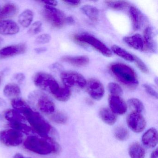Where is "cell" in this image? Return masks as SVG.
I'll return each instance as SVG.
<instances>
[{"instance_id": "1", "label": "cell", "mask_w": 158, "mask_h": 158, "mask_svg": "<svg viewBox=\"0 0 158 158\" xmlns=\"http://www.w3.org/2000/svg\"><path fill=\"white\" fill-rule=\"evenodd\" d=\"M43 137L29 136L25 141L24 146L27 149L40 155H48L59 151V146L53 139L49 137Z\"/></svg>"}, {"instance_id": "2", "label": "cell", "mask_w": 158, "mask_h": 158, "mask_svg": "<svg viewBox=\"0 0 158 158\" xmlns=\"http://www.w3.org/2000/svg\"><path fill=\"white\" fill-rule=\"evenodd\" d=\"M110 70L116 80L127 88L135 89L139 84L136 74L131 67L121 63L112 64Z\"/></svg>"}, {"instance_id": "3", "label": "cell", "mask_w": 158, "mask_h": 158, "mask_svg": "<svg viewBox=\"0 0 158 158\" xmlns=\"http://www.w3.org/2000/svg\"><path fill=\"white\" fill-rule=\"evenodd\" d=\"M21 113L23 114L32 128L39 135L42 137H49L52 127L39 113L33 110L29 105Z\"/></svg>"}, {"instance_id": "4", "label": "cell", "mask_w": 158, "mask_h": 158, "mask_svg": "<svg viewBox=\"0 0 158 158\" xmlns=\"http://www.w3.org/2000/svg\"><path fill=\"white\" fill-rule=\"evenodd\" d=\"M28 101L32 106L43 113L52 114L55 112V104L48 95L40 90H35L28 96Z\"/></svg>"}, {"instance_id": "5", "label": "cell", "mask_w": 158, "mask_h": 158, "mask_svg": "<svg viewBox=\"0 0 158 158\" xmlns=\"http://www.w3.org/2000/svg\"><path fill=\"white\" fill-rule=\"evenodd\" d=\"M75 41L90 45L100 53L107 57L112 56V52L104 43L92 35L87 33H81L74 35L73 37Z\"/></svg>"}, {"instance_id": "6", "label": "cell", "mask_w": 158, "mask_h": 158, "mask_svg": "<svg viewBox=\"0 0 158 158\" xmlns=\"http://www.w3.org/2000/svg\"><path fill=\"white\" fill-rule=\"evenodd\" d=\"M33 81L36 86L54 95L60 89L56 79L51 75L40 72L35 74L33 77Z\"/></svg>"}, {"instance_id": "7", "label": "cell", "mask_w": 158, "mask_h": 158, "mask_svg": "<svg viewBox=\"0 0 158 158\" xmlns=\"http://www.w3.org/2000/svg\"><path fill=\"white\" fill-rule=\"evenodd\" d=\"M42 15L46 21L56 28H62L66 24L67 17L64 13L53 7L45 5Z\"/></svg>"}, {"instance_id": "8", "label": "cell", "mask_w": 158, "mask_h": 158, "mask_svg": "<svg viewBox=\"0 0 158 158\" xmlns=\"http://www.w3.org/2000/svg\"><path fill=\"white\" fill-rule=\"evenodd\" d=\"M61 78L64 87L70 89L73 87L83 89L86 85L87 81L85 77L79 73L74 71L63 72Z\"/></svg>"}, {"instance_id": "9", "label": "cell", "mask_w": 158, "mask_h": 158, "mask_svg": "<svg viewBox=\"0 0 158 158\" xmlns=\"http://www.w3.org/2000/svg\"><path fill=\"white\" fill-rule=\"evenodd\" d=\"M22 133L14 129L0 131V143L8 147H16L23 142Z\"/></svg>"}, {"instance_id": "10", "label": "cell", "mask_w": 158, "mask_h": 158, "mask_svg": "<svg viewBox=\"0 0 158 158\" xmlns=\"http://www.w3.org/2000/svg\"><path fill=\"white\" fill-rule=\"evenodd\" d=\"M127 123L130 129L135 133L142 132L146 127V122L141 113L132 112L127 118Z\"/></svg>"}, {"instance_id": "11", "label": "cell", "mask_w": 158, "mask_h": 158, "mask_svg": "<svg viewBox=\"0 0 158 158\" xmlns=\"http://www.w3.org/2000/svg\"><path fill=\"white\" fill-rule=\"evenodd\" d=\"M87 92L91 98L96 100L101 99L105 93L102 83L97 79L91 78L87 81L85 86Z\"/></svg>"}, {"instance_id": "12", "label": "cell", "mask_w": 158, "mask_h": 158, "mask_svg": "<svg viewBox=\"0 0 158 158\" xmlns=\"http://www.w3.org/2000/svg\"><path fill=\"white\" fill-rule=\"evenodd\" d=\"M109 103L110 110L116 115L124 114L127 111V104L120 96L110 95Z\"/></svg>"}, {"instance_id": "13", "label": "cell", "mask_w": 158, "mask_h": 158, "mask_svg": "<svg viewBox=\"0 0 158 158\" xmlns=\"http://www.w3.org/2000/svg\"><path fill=\"white\" fill-rule=\"evenodd\" d=\"M129 13L134 31L141 29L146 22V18L142 12L136 7L131 6Z\"/></svg>"}, {"instance_id": "14", "label": "cell", "mask_w": 158, "mask_h": 158, "mask_svg": "<svg viewBox=\"0 0 158 158\" xmlns=\"http://www.w3.org/2000/svg\"><path fill=\"white\" fill-rule=\"evenodd\" d=\"M155 31L151 27H148L144 30L143 40L145 44V49L150 52H157V43L155 40Z\"/></svg>"}, {"instance_id": "15", "label": "cell", "mask_w": 158, "mask_h": 158, "mask_svg": "<svg viewBox=\"0 0 158 158\" xmlns=\"http://www.w3.org/2000/svg\"><path fill=\"white\" fill-rule=\"evenodd\" d=\"M26 49V46L24 44L8 46L0 49V59H7L23 54L25 52Z\"/></svg>"}, {"instance_id": "16", "label": "cell", "mask_w": 158, "mask_h": 158, "mask_svg": "<svg viewBox=\"0 0 158 158\" xmlns=\"http://www.w3.org/2000/svg\"><path fill=\"white\" fill-rule=\"evenodd\" d=\"M123 40L126 44L134 49L141 52L146 50L143 37L139 34L124 37Z\"/></svg>"}, {"instance_id": "17", "label": "cell", "mask_w": 158, "mask_h": 158, "mask_svg": "<svg viewBox=\"0 0 158 158\" xmlns=\"http://www.w3.org/2000/svg\"><path fill=\"white\" fill-rule=\"evenodd\" d=\"M142 142L148 148H153L158 144V135L155 128H150L147 130L142 136Z\"/></svg>"}, {"instance_id": "18", "label": "cell", "mask_w": 158, "mask_h": 158, "mask_svg": "<svg viewBox=\"0 0 158 158\" xmlns=\"http://www.w3.org/2000/svg\"><path fill=\"white\" fill-rule=\"evenodd\" d=\"M19 31V26L14 21L7 20L0 22V35H15Z\"/></svg>"}, {"instance_id": "19", "label": "cell", "mask_w": 158, "mask_h": 158, "mask_svg": "<svg viewBox=\"0 0 158 158\" xmlns=\"http://www.w3.org/2000/svg\"><path fill=\"white\" fill-rule=\"evenodd\" d=\"M62 61L67 63L76 67H83L87 65L89 63V58L86 56H65L61 59Z\"/></svg>"}, {"instance_id": "20", "label": "cell", "mask_w": 158, "mask_h": 158, "mask_svg": "<svg viewBox=\"0 0 158 158\" xmlns=\"http://www.w3.org/2000/svg\"><path fill=\"white\" fill-rule=\"evenodd\" d=\"M99 115L101 120L109 125H113L117 121V115L108 108H103L101 109Z\"/></svg>"}, {"instance_id": "21", "label": "cell", "mask_w": 158, "mask_h": 158, "mask_svg": "<svg viewBox=\"0 0 158 158\" xmlns=\"http://www.w3.org/2000/svg\"><path fill=\"white\" fill-rule=\"evenodd\" d=\"M18 8L14 3H7L0 8V21L10 18L18 12Z\"/></svg>"}, {"instance_id": "22", "label": "cell", "mask_w": 158, "mask_h": 158, "mask_svg": "<svg viewBox=\"0 0 158 158\" xmlns=\"http://www.w3.org/2000/svg\"><path fill=\"white\" fill-rule=\"evenodd\" d=\"M128 153L131 158H145L146 151L141 144L134 142L129 147Z\"/></svg>"}, {"instance_id": "23", "label": "cell", "mask_w": 158, "mask_h": 158, "mask_svg": "<svg viewBox=\"0 0 158 158\" xmlns=\"http://www.w3.org/2000/svg\"><path fill=\"white\" fill-rule=\"evenodd\" d=\"M4 95L10 98H19L21 94L20 87L15 84H9L6 85L3 89Z\"/></svg>"}, {"instance_id": "24", "label": "cell", "mask_w": 158, "mask_h": 158, "mask_svg": "<svg viewBox=\"0 0 158 158\" xmlns=\"http://www.w3.org/2000/svg\"><path fill=\"white\" fill-rule=\"evenodd\" d=\"M82 12L91 21L97 22L99 18V10L96 7L90 5H85L81 8Z\"/></svg>"}, {"instance_id": "25", "label": "cell", "mask_w": 158, "mask_h": 158, "mask_svg": "<svg viewBox=\"0 0 158 158\" xmlns=\"http://www.w3.org/2000/svg\"><path fill=\"white\" fill-rule=\"evenodd\" d=\"M34 18L33 11L30 10L24 11L19 16L18 22L22 26L27 27L30 25Z\"/></svg>"}, {"instance_id": "26", "label": "cell", "mask_w": 158, "mask_h": 158, "mask_svg": "<svg viewBox=\"0 0 158 158\" xmlns=\"http://www.w3.org/2000/svg\"><path fill=\"white\" fill-rule=\"evenodd\" d=\"M111 50L114 54L123 58L124 60L129 62H134V56L127 51L123 48L117 46L113 45L111 47Z\"/></svg>"}, {"instance_id": "27", "label": "cell", "mask_w": 158, "mask_h": 158, "mask_svg": "<svg viewBox=\"0 0 158 158\" xmlns=\"http://www.w3.org/2000/svg\"><path fill=\"white\" fill-rule=\"evenodd\" d=\"M72 95L71 89L68 88L60 87L58 89L57 92L53 95V97L59 101H67L71 98Z\"/></svg>"}, {"instance_id": "28", "label": "cell", "mask_w": 158, "mask_h": 158, "mask_svg": "<svg viewBox=\"0 0 158 158\" xmlns=\"http://www.w3.org/2000/svg\"><path fill=\"white\" fill-rule=\"evenodd\" d=\"M5 118L10 123L14 122H24L25 118L15 110H8L5 113Z\"/></svg>"}, {"instance_id": "29", "label": "cell", "mask_w": 158, "mask_h": 158, "mask_svg": "<svg viewBox=\"0 0 158 158\" xmlns=\"http://www.w3.org/2000/svg\"><path fill=\"white\" fill-rule=\"evenodd\" d=\"M105 3L111 9L115 10H121L129 6V3L125 1H106Z\"/></svg>"}, {"instance_id": "30", "label": "cell", "mask_w": 158, "mask_h": 158, "mask_svg": "<svg viewBox=\"0 0 158 158\" xmlns=\"http://www.w3.org/2000/svg\"><path fill=\"white\" fill-rule=\"evenodd\" d=\"M129 107L133 110V112L141 113L144 110V106L141 101L135 98H132L128 100Z\"/></svg>"}, {"instance_id": "31", "label": "cell", "mask_w": 158, "mask_h": 158, "mask_svg": "<svg viewBox=\"0 0 158 158\" xmlns=\"http://www.w3.org/2000/svg\"><path fill=\"white\" fill-rule=\"evenodd\" d=\"M115 138L120 141H124L129 138V133L127 128L123 127H118L114 131Z\"/></svg>"}, {"instance_id": "32", "label": "cell", "mask_w": 158, "mask_h": 158, "mask_svg": "<svg viewBox=\"0 0 158 158\" xmlns=\"http://www.w3.org/2000/svg\"><path fill=\"white\" fill-rule=\"evenodd\" d=\"M51 120L54 123L60 124L66 123L68 120L67 115L61 112H54L50 116Z\"/></svg>"}, {"instance_id": "33", "label": "cell", "mask_w": 158, "mask_h": 158, "mask_svg": "<svg viewBox=\"0 0 158 158\" xmlns=\"http://www.w3.org/2000/svg\"><path fill=\"white\" fill-rule=\"evenodd\" d=\"M10 126L13 129H15L20 132L24 133H30L32 131V128L25 124L23 123V122H14L10 123Z\"/></svg>"}, {"instance_id": "34", "label": "cell", "mask_w": 158, "mask_h": 158, "mask_svg": "<svg viewBox=\"0 0 158 158\" xmlns=\"http://www.w3.org/2000/svg\"><path fill=\"white\" fill-rule=\"evenodd\" d=\"M108 89L111 95L113 96H122L123 94V90L121 87L116 83H109L108 85Z\"/></svg>"}, {"instance_id": "35", "label": "cell", "mask_w": 158, "mask_h": 158, "mask_svg": "<svg viewBox=\"0 0 158 158\" xmlns=\"http://www.w3.org/2000/svg\"><path fill=\"white\" fill-rule=\"evenodd\" d=\"M134 61L135 62L138 68L142 73H148L149 72V70L146 64L142 61V60H140L137 56H135V55H134Z\"/></svg>"}, {"instance_id": "36", "label": "cell", "mask_w": 158, "mask_h": 158, "mask_svg": "<svg viewBox=\"0 0 158 158\" xmlns=\"http://www.w3.org/2000/svg\"><path fill=\"white\" fill-rule=\"evenodd\" d=\"M42 23L40 21H37L34 23L30 27L28 33L30 35H35L38 34L41 31Z\"/></svg>"}, {"instance_id": "37", "label": "cell", "mask_w": 158, "mask_h": 158, "mask_svg": "<svg viewBox=\"0 0 158 158\" xmlns=\"http://www.w3.org/2000/svg\"><path fill=\"white\" fill-rule=\"evenodd\" d=\"M51 39V37L48 34H42L37 37L35 40V43L38 44H46L49 42Z\"/></svg>"}, {"instance_id": "38", "label": "cell", "mask_w": 158, "mask_h": 158, "mask_svg": "<svg viewBox=\"0 0 158 158\" xmlns=\"http://www.w3.org/2000/svg\"><path fill=\"white\" fill-rule=\"evenodd\" d=\"M143 87L145 89L146 92L150 95L153 98H155L156 99H158V93L157 91L149 85L148 84H144L143 85Z\"/></svg>"}, {"instance_id": "39", "label": "cell", "mask_w": 158, "mask_h": 158, "mask_svg": "<svg viewBox=\"0 0 158 158\" xmlns=\"http://www.w3.org/2000/svg\"><path fill=\"white\" fill-rule=\"evenodd\" d=\"M14 78L18 84H21L24 81L25 79V76L22 73H19L15 75Z\"/></svg>"}, {"instance_id": "40", "label": "cell", "mask_w": 158, "mask_h": 158, "mask_svg": "<svg viewBox=\"0 0 158 158\" xmlns=\"http://www.w3.org/2000/svg\"><path fill=\"white\" fill-rule=\"evenodd\" d=\"M64 2L66 3L67 5H70L72 7H77L81 3V1H65Z\"/></svg>"}, {"instance_id": "41", "label": "cell", "mask_w": 158, "mask_h": 158, "mask_svg": "<svg viewBox=\"0 0 158 158\" xmlns=\"http://www.w3.org/2000/svg\"><path fill=\"white\" fill-rule=\"evenodd\" d=\"M62 66L59 64L55 63L51 66V70L53 71H60L61 70Z\"/></svg>"}, {"instance_id": "42", "label": "cell", "mask_w": 158, "mask_h": 158, "mask_svg": "<svg viewBox=\"0 0 158 158\" xmlns=\"http://www.w3.org/2000/svg\"><path fill=\"white\" fill-rule=\"evenodd\" d=\"M41 2H44V3L47 4V5L52 6V7L57 6L58 4V2L56 1H42Z\"/></svg>"}, {"instance_id": "43", "label": "cell", "mask_w": 158, "mask_h": 158, "mask_svg": "<svg viewBox=\"0 0 158 158\" xmlns=\"http://www.w3.org/2000/svg\"><path fill=\"white\" fill-rule=\"evenodd\" d=\"M47 50V48H43V47H42V48H35V52H36L37 53H43V52H45Z\"/></svg>"}, {"instance_id": "44", "label": "cell", "mask_w": 158, "mask_h": 158, "mask_svg": "<svg viewBox=\"0 0 158 158\" xmlns=\"http://www.w3.org/2000/svg\"><path fill=\"white\" fill-rule=\"evenodd\" d=\"M75 23V20L72 16H68L66 18V24H73Z\"/></svg>"}, {"instance_id": "45", "label": "cell", "mask_w": 158, "mask_h": 158, "mask_svg": "<svg viewBox=\"0 0 158 158\" xmlns=\"http://www.w3.org/2000/svg\"><path fill=\"white\" fill-rule=\"evenodd\" d=\"M158 149H156L152 153L150 158H158Z\"/></svg>"}, {"instance_id": "46", "label": "cell", "mask_w": 158, "mask_h": 158, "mask_svg": "<svg viewBox=\"0 0 158 158\" xmlns=\"http://www.w3.org/2000/svg\"><path fill=\"white\" fill-rule=\"evenodd\" d=\"M6 105V102L4 100L0 98V107H4Z\"/></svg>"}, {"instance_id": "47", "label": "cell", "mask_w": 158, "mask_h": 158, "mask_svg": "<svg viewBox=\"0 0 158 158\" xmlns=\"http://www.w3.org/2000/svg\"><path fill=\"white\" fill-rule=\"evenodd\" d=\"M4 76V72H3V71H2V72H0V85H1L2 83Z\"/></svg>"}, {"instance_id": "48", "label": "cell", "mask_w": 158, "mask_h": 158, "mask_svg": "<svg viewBox=\"0 0 158 158\" xmlns=\"http://www.w3.org/2000/svg\"><path fill=\"white\" fill-rule=\"evenodd\" d=\"M13 158H26L25 157H24L23 155H22L20 153H17L15 155Z\"/></svg>"}, {"instance_id": "49", "label": "cell", "mask_w": 158, "mask_h": 158, "mask_svg": "<svg viewBox=\"0 0 158 158\" xmlns=\"http://www.w3.org/2000/svg\"><path fill=\"white\" fill-rule=\"evenodd\" d=\"M3 41H4V40H3V39L2 38L0 37V47L2 45V43H3Z\"/></svg>"}, {"instance_id": "50", "label": "cell", "mask_w": 158, "mask_h": 158, "mask_svg": "<svg viewBox=\"0 0 158 158\" xmlns=\"http://www.w3.org/2000/svg\"><path fill=\"white\" fill-rule=\"evenodd\" d=\"M1 119H2L1 115V114H0V121H1Z\"/></svg>"}]
</instances>
